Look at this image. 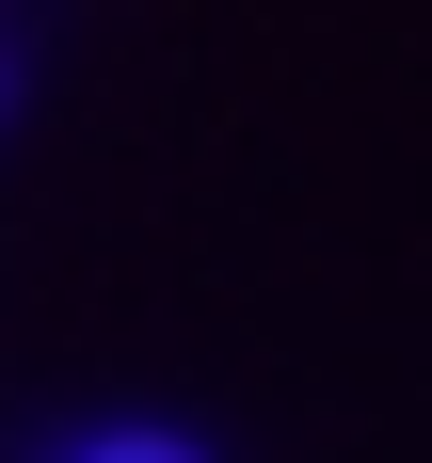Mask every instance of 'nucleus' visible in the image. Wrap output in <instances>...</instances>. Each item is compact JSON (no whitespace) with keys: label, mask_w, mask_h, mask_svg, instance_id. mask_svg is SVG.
<instances>
[{"label":"nucleus","mask_w":432,"mask_h":463,"mask_svg":"<svg viewBox=\"0 0 432 463\" xmlns=\"http://www.w3.org/2000/svg\"><path fill=\"white\" fill-rule=\"evenodd\" d=\"M0 112H16V33H0Z\"/></svg>","instance_id":"f03ea898"},{"label":"nucleus","mask_w":432,"mask_h":463,"mask_svg":"<svg viewBox=\"0 0 432 463\" xmlns=\"http://www.w3.org/2000/svg\"><path fill=\"white\" fill-rule=\"evenodd\" d=\"M81 463H208V448H177V431H96Z\"/></svg>","instance_id":"f257e3e1"}]
</instances>
